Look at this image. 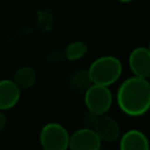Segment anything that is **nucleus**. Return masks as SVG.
<instances>
[{"label": "nucleus", "mask_w": 150, "mask_h": 150, "mask_svg": "<svg viewBox=\"0 0 150 150\" xmlns=\"http://www.w3.org/2000/svg\"><path fill=\"white\" fill-rule=\"evenodd\" d=\"M116 102L122 112L131 117L144 115L150 107V83L146 79L131 76L118 87Z\"/></svg>", "instance_id": "1"}, {"label": "nucleus", "mask_w": 150, "mask_h": 150, "mask_svg": "<svg viewBox=\"0 0 150 150\" xmlns=\"http://www.w3.org/2000/svg\"><path fill=\"white\" fill-rule=\"evenodd\" d=\"M91 84L110 87L122 75L123 66L116 56L103 55L95 59L87 69Z\"/></svg>", "instance_id": "2"}, {"label": "nucleus", "mask_w": 150, "mask_h": 150, "mask_svg": "<svg viewBox=\"0 0 150 150\" xmlns=\"http://www.w3.org/2000/svg\"><path fill=\"white\" fill-rule=\"evenodd\" d=\"M39 142L42 150H68L69 132L61 123L49 122L41 128Z\"/></svg>", "instance_id": "3"}, {"label": "nucleus", "mask_w": 150, "mask_h": 150, "mask_svg": "<svg viewBox=\"0 0 150 150\" xmlns=\"http://www.w3.org/2000/svg\"><path fill=\"white\" fill-rule=\"evenodd\" d=\"M84 104L88 112L96 116L105 115L112 105V93L108 87L91 84L84 91Z\"/></svg>", "instance_id": "4"}, {"label": "nucleus", "mask_w": 150, "mask_h": 150, "mask_svg": "<svg viewBox=\"0 0 150 150\" xmlns=\"http://www.w3.org/2000/svg\"><path fill=\"white\" fill-rule=\"evenodd\" d=\"M101 144V139L93 129L82 127L69 134V150H100Z\"/></svg>", "instance_id": "5"}, {"label": "nucleus", "mask_w": 150, "mask_h": 150, "mask_svg": "<svg viewBox=\"0 0 150 150\" xmlns=\"http://www.w3.org/2000/svg\"><path fill=\"white\" fill-rule=\"evenodd\" d=\"M128 63H129V68L131 73L134 74L132 76L148 80L150 75V50L149 48L144 46L134 48L129 54Z\"/></svg>", "instance_id": "6"}, {"label": "nucleus", "mask_w": 150, "mask_h": 150, "mask_svg": "<svg viewBox=\"0 0 150 150\" xmlns=\"http://www.w3.org/2000/svg\"><path fill=\"white\" fill-rule=\"evenodd\" d=\"M94 131L96 132L101 142H107V143H112L118 141V138L122 135L121 125L115 117L107 114L98 116Z\"/></svg>", "instance_id": "7"}, {"label": "nucleus", "mask_w": 150, "mask_h": 150, "mask_svg": "<svg viewBox=\"0 0 150 150\" xmlns=\"http://www.w3.org/2000/svg\"><path fill=\"white\" fill-rule=\"evenodd\" d=\"M21 97L20 88L11 79L0 80V111L14 108Z\"/></svg>", "instance_id": "8"}, {"label": "nucleus", "mask_w": 150, "mask_h": 150, "mask_svg": "<svg viewBox=\"0 0 150 150\" xmlns=\"http://www.w3.org/2000/svg\"><path fill=\"white\" fill-rule=\"evenodd\" d=\"M120 150H149V139L146 135L138 129L127 130L118 138Z\"/></svg>", "instance_id": "9"}, {"label": "nucleus", "mask_w": 150, "mask_h": 150, "mask_svg": "<svg viewBox=\"0 0 150 150\" xmlns=\"http://www.w3.org/2000/svg\"><path fill=\"white\" fill-rule=\"evenodd\" d=\"M36 80H38V73L30 66H22L18 68L13 76V81L20 88V90L32 88L35 84Z\"/></svg>", "instance_id": "10"}, {"label": "nucleus", "mask_w": 150, "mask_h": 150, "mask_svg": "<svg viewBox=\"0 0 150 150\" xmlns=\"http://www.w3.org/2000/svg\"><path fill=\"white\" fill-rule=\"evenodd\" d=\"M68 83L71 89L77 91H86L91 86V81L89 79L88 71L84 69H77L73 71L69 76Z\"/></svg>", "instance_id": "11"}, {"label": "nucleus", "mask_w": 150, "mask_h": 150, "mask_svg": "<svg viewBox=\"0 0 150 150\" xmlns=\"http://www.w3.org/2000/svg\"><path fill=\"white\" fill-rule=\"evenodd\" d=\"M88 52V46L86 42L76 40V41H71L69 42L64 50H63V56L66 60L68 61H77L80 59H82Z\"/></svg>", "instance_id": "12"}, {"label": "nucleus", "mask_w": 150, "mask_h": 150, "mask_svg": "<svg viewBox=\"0 0 150 150\" xmlns=\"http://www.w3.org/2000/svg\"><path fill=\"white\" fill-rule=\"evenodd\" d=\"M97 118H98V116H96V115L87 111V114L83 117V125H84V128H88V129H93L94 130L95 124L97 122Z\"/></svg>", "instance_id": "13"}, {"label": "nucleus", "mask_w": 150, "mask_h": 150, "mask_svg": "<svg viewBox=\"0 0 150 150\" xmlns=\"http://www.w3.org/2000/svg\"><path fill=\"white\" fill-rule=\"evenodd\" d=\"M6 124H7V117L4 111H0V132L6 128Z\"/></svg>", "instance_id": "14"}, {"label": "nucleus", "mask_w": 150, "mask_h": 150, "mask_svg": "<svg viewBox=\"0 0 150 150\" xmlns=\"http://www.w3.org/2000/svg\"><path fill=\"white\" fill-rule=\"evenodd\" d=\"M117 1H120L122 4H129V2H132L134 0H117Z\"/></svg>", "instance_id": "15"}, {"label": "nucleus", "mask_w": 150, "mask_h": 150, "mask_svg": "<svg viewBox=\"0 0 150 150\" xmlns=\"http://www.w3.org/2000/svg\"><path fill=\"white\" fill-rule=\"evenodd\" d=\"M100 150H101V149H100Z\"/></svg>", "instance_id": "16"}]
</instances>
